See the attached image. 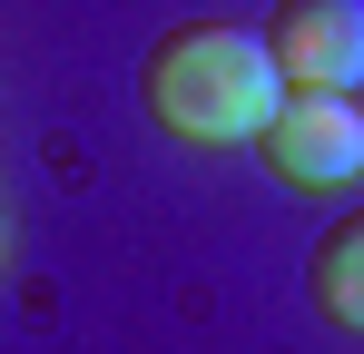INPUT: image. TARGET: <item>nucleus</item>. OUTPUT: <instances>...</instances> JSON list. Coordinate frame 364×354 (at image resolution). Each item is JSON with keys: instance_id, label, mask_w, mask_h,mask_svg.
<instances>
[{"instance_id": "nucleus-1", "label": "nucleus", "mask_w": 364, "mask_h": 354, "mask_svg": "<svg viewBox=\"0 0 364 354\" xmlns=\"http://www.w3.org/2000/svg\"><path fill=\"white\" fill-rule=\"evenodd\" d=\"M148 109L187 148H237L266 138V118L286 109V69L266 50V30H227V20H187L148 50Z\"/></svg>"}, {"instance_id": "nucleus-2", "label": "nucleus", "mask_w": 364, "mask_h": 354, "mask_svg": "<svg viewBox=\"0 0 364 354\" xmlns=\"http://www.w3.org/2000/svg\"><path fill=\"white\" fill-rule=\"evenodd\" d=\"M256 148L286 187H345V177H364V109L345 89H286V109L266 118Z\"/></svg>"}, {"instance_id": "nucleus-3", "label": "nucleus", "mask_w": 364, "mask_h": 354, "mask_svg": "<svg viewBox=\"0 0 364 354\" xmlns=\"http://www.w3.org/2000/svg\"><path fill=\"white\" fill-rule=\"evenodd\" d=\"M266 50L286 69V89H345L364 79V0H276Z\"/></svg>"}, {"instance_id": "nucleus-4", "label": "nucleus", "mask_w": 364, "mask_h": 354, "mask_svg": "<svg viewBox=\"0 0 364 354\" xmlns=\"http://www.w3.org/2000/svg\"><path fill=\"white\" fill-rule=\"evenodd\" d=\"M305 286H315V305H325L335 325H355V335H364V217H345V227L315 246Z\"/></svg>"}]
</instances>
